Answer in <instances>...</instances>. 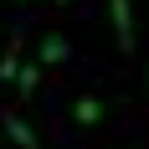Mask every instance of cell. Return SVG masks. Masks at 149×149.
<instances>
[{"label": "cell", "mask_w": 149, "mask_h": 149, "mask_svg": "<svg viewBox=\"0 0 149 149\" xmlns=\"http://www.w3.org/2000/svg\"><path fill=\"white\" fill-rule=\"evenodd\" d=\"M36 82H41V67H21V82H15V88H21V98H31V93H36Z\"/></svg>", "instance_id": "8992f818"}, {"label": "cell", "mask_w": 149, "mask_h": 149, "mask_svg": "<svg viewBox=\"0 0 149 149\" xmlns=\"http://www.w3.org/2000/svg\"><path fill=\"white\" fill-rule=\"evenodd\" d=\"M52 62H67V36H41V67H52Z\"/></svg>", "instance_id": "277c9868"}, {"label": "cell", "mask_w": 149, "mask_h": 149, "mask_svg": "<svg viewBox=\"0 0 149 149\" xmlns=\"http://www.w3.org/2000/svg\"><path fill=\"white\" fill-rule=\"evenodd\" d=\"M21 67H26V62L15 57V46H10V52L0 57V82H21Z\"/></svg>", "instance_id": "5b68a950"}, {"label": "cell", "mask_w": 149, "mask_h": 149, "mask_svg": "<svg viewBox=\"0 0 149 149\" xmlns=\"http://www.w3.org/2000/svg\"><path fill=\"white\" fill-rule=\"evenodd\" d=\"M72 118L82 123V129H93V123H103V98H93V93H82L72 103Z\"/></svg>", "instance_id": "3957f363"}, {"label": "cell", "mask_w": 149, "mask_h": 149, "mask_svg": "<svg viewBox=\"0 0 149 149\" xmlns=\"http://www.w3.org/2000/svg\"><path fill=\"white\" fill-rule=\"evenodd\" d=\"M0 118H5V134H10L15 149H41V144H36V134H31V123L21 118L15 108H0Z\"/></svg>", "instance_id": "7a4b0ae2"}, {"label": "cell", "mask_w": 149, "mask_h": 149, "mask_svg": "<svg viewBox=\"0 0 149 149\" xmlns=\"http://www.w3.org/2000/svg\"><path fill=\"white\" fill-rule=\"evenodd\" d=\"M108 15H113V36H118V52H123V57H134L139 36H134V10H129V0H108Z\"/></svg>", "instance_id": "6da1fadb"}]
</instances>
